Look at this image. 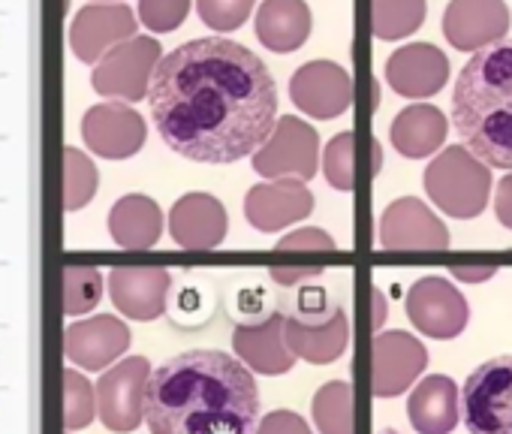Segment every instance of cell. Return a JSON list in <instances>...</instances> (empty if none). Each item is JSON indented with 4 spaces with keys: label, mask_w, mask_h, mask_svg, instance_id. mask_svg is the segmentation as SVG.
Here are the masks:
<instances>
[{
    "label": "cell",
    "mask_w": 512,
    "mask_h": 434,
    "mask_svg": "<svg viewBox=\"0 0 512 434\" xmlns=\"http://www.w3.org/2000/svg\"><path fill=\"white\" fill-rule=\"evenodd\" d=\"M142 413L151 434H250L260 416V389L241 359L187 350L154 368Z\"/></svg>",
    "instance_id": "cell-2"
},
{
    "label": "cell",
    "mask_w": 512,
    "mask_h": 434,
    "mask_svg": "<svg viewBox=\"0 0 512 434\" xmlns=\"http://www.w3.org/2000/svg\"><path fill=\"white\" fill-rule=\"evenodd\" d=\"M425 22V0H371V31L377 40H404Z\"/></svg>",
    "instance_id": "cell-27"
},
{
    "label": "cell",
    "mask_w": 512,
    "mask_h": 434,
    "mask_svg": "<svg viewBox=\"0 0 512 434\" xmlns=\"http://www.w3.org/2000/svg\"><path fill=\"white\" fill-rule=\"evenodd\" d=\"M256 37L269 52L287 55L311 37V10L305 0H263L256 10Z\"/></svg>",
    "instance_id": "cell-21"
},
{
    "label": "cell",
    "mask_w": 512,
    "mask_h": 434,
    "mask_svg": "<svg viewBox=\"0 0 512 434\" xmlns=\"http://www.w3.org/2000/svg\"><path fill=\"white\" fill-rule=\"evenodd\" d=\"M512 16L503 0H449L443 13V34L461 52L497 46L509 34Z\"/></svg>",
    "instance_id": "cell-12"
},
{
    "label": "cell",
    "mask_w": 512,
    "mask_h": 434,
    "mask_svg": "<svg viewBox=\"0 0 512 434\" xmlns=\"http://www.w3.org/2000/svg\"><path fill=\"white\" fill-rule=\"evenodd\" d=\"M428 353L419 338L401 329L377 332L371 341V389L377 398L404 395L425 371Z\"/></svg>",
    "instance_id": "cell-8"
},
{
    "label": "cell",
    "mask_w": 512,
    "mask_h": 434,
    "mask_svg": "<svg viewBox=\"0 0 512 434\" xmlns=\"http://www.w3.org/2000/svg\"><path fill=\"white\" fill-rule=\"evenodd\" d=\"M284 338L296 359H305L311 365H332L347 350L350 320H347L344 308H329V314L320 320H314L308 314L287 317Z\"/></svg>",
    "instance_id": "cell-16"
},
{
    "label": "cell",
    "mask_w": 512,
    "mask_h": 434,
    "mask_svg": "<svg viewBox=\"0 0 512 434\" xmlns=\"http://www.w3.org/2000/svg\"><path fill=\"white\" fill-rule=\"evenodd\" d=\"M458 386L446 374H431L413 386L407 419L419 434H449L458 425Z\"/></svg>",
    "instance_id": "cell-20"
},
{
    "label": "cell",
    "mask_w": 512,
    "mask_h": 434,
    "mask_svg": "<svg viewBox=\"0 0 512 434\" xmlns=\"http://www.w3.org/2000/svg\"><path fill=\"white\" fill-rule=\"evenodd\" d=\"M160 208L148 196H124L109 217V230L124 248H151L160 239Z\"/></svg>",
    "instance_id": "cell-25"
},
{
    "label": "cell",
    "mask_w": 512,
    "mask_h": 434,
    "mask_svg": "<svg viewBox=\"0 0 512 434\" xmlns=\"http://www.w3.org/2000/svg\"><path fill=\"white\" fill-rule=\"evenodd\" d=\"M494 211H497V221L512 230V172H506L500 181H497V190H494Z\"/></svg>",
    "instance_id": "cell-33"
},
{
    "label": "cell",
    "mask_w": 512,
    "mask_h": 434,
    "mask_svg": "<svg viewBox=\"0 0 512 434\" xmlns=\"http://www.w3.org/2000/svg\"><path fill=\"white\" fill-rule=\"evenodd\" d=\"M290 97L305 115L317 121H329L350 109L353 76L335 61H311L293 73Z\"/></svg>",
    "instance_id": "cell-11"
},
{
    "label": "cell",
    "mask_w": 512,
    "mask_h": 434,
    "mask_svg": "<svg viewBox=\"0 0 512 434\" xmlns=\"http://www.w3.org/2000/svg\"><path fill=\"white\" fill-rule=\"evenodd\" d=\"M166 290H169V275L160 269L112 275V293H115L118 308H124L130 317H139V320H151L163 314Z\"/></svg>",
    "instance_id": "cell-24"
},
{
    "label": "cell",
    "mask_w": 512,
    "mask_h": 434,
    "mask_svg": "<svg viewBox=\"0 0 512 434\" xmlns=\"http://www.w3.org/2000/svg\"><path fill=\"white\" fill-rule=\"evenodd\" d=\"M425 193L431 202L455 217V221H470L482 214L491 193V169L473 157L464 145L443 148L425 169Z\"/></svg>",
    "instance_id": "cell-4"
},
{
    "label": "cell",
    "mask_w": 512,
    "mask_h": 434,
    "mask_svg": "<svg viewBox=\"0 0 512 434\" xmlns=\"http://www.w3.org/2000/svg\"><path fill=\"white\" fill-rule=\"evenodd\" d=\"M256 0H196L199 19L211 28V31H235L247 22V16L253 13Z\"/></svg>",
    "instance_id": "cell-29"
},
{
    "label": "cell",
    "mask_w": 512,
    "mask_h": 434,
    "mask_svg": "<svg viewBox=\"0 0 512 434\" xmlns=\"http://www.w3.org/2000/svg\"><path fill=\"white\" fill-rule=\"evenodd\" d=\"M320 272H323V266H311V269H275L272 278H275L278 284H284V287H293V284H299V281H305V278H314V275H320Z\"/></svg>",
    "instance_id": "cell-35"
},
{
    "label": "cell",
    "mask_w": 512,
    "mask_h": 434,
    "mask_svg": "<svg viewBox=\"0 0 512 434\" xmlns=\"http://www.w3.org/2000/svg\"><path fill=\"white\" fill-rule=\"evenodd\" d=\"M253 169L266 181L296 178L311 181L320 169V136L302 118H278L269 142L253 154Z\"/></svg>",
    "instance_id": "cell-6"
},
{
    "label": "cell",
    "mask_w": 512,
    "mask_h": 434,
    "mask_svg": "<svg viewBox=\"0 0 512 434\" xmlns=\"http://www.w3.org/2000/svg\"><path fill=\"white\" fill-rule=\"evenodd\" d=\"M386 82L398 97L425 100L449 82V58L431 43H410L395 49L386 61Z\"/></svg>",
    "instance_id": "cell-15"
},
{
    "label": "cell",
    "mask_w": 512,
    "mask_h": 434,
    "mask_svg": "<svg viewBox=\"0 0 512 434\" xmlns=\"http://www.w3.org/2000/svg\"><path fill=\"white\" fill-rule=\"evenodd\" d=\"M136 37V16L127 4H91L70 25V46L79 61H103L115 46Z\"/></svg>",
    "instance_id": "cell-14"
},
{
    "label": "cell",
    "mask_w": 512,
    "mask_h": 434,
    "mask_svg": "<svg viewBox=\"0 0 512 434\" xmlns=\"http://www.w3.org/2000/svg\"><path fill=\"white\" fill-rule=\"evenodd\" d=\"M160 139L196 163H235L256 154L278 127V85L241 43L202 37L172 49L148 88Z\"/></svg>",
    "instance_id": "cell-1"
},
{
    "label": "cell",
    "mask_w": 512,
    "mask_h": 434,
    "mask_svg": "<svg viewBox=\"0 0 512 434\" xmlns=\"http://www.w3.org/2000/svg\"><path fill=\"white\" fill-rule=\"evenodd\" d=\"M148 383L145 359H127L103 380V416L112 428H133L142 419V398Z\"/></svg>",
    "instance_id": "cell-23"
},
{
    "label": "cell",
    "mask_w": 512,
    "mask_h": 434,
    "mask_svg": "<svg viewBox=\"0 0 512 434\" xmlns=\"http://www.w3.org/2000/svg\"><path fill=\"white\" fill-rule=\"evenodd\" d=\"M452 124L488 169L512 172V40L479 49L458 73Z\"/></svg>",
    "instance_id": "cell-3"
},
{
    "label": "cell",
    "mask_w": 512,
    "mask_h": 434,
    "mask_svg": "<svg viewBox=\"0 0 512 434\" xmlns=\"http://www.w3.org/2000/svg\"><path fill=\"white\" fill-rule=\"evenodd\" d=\"M160 43L151 37H133L121 46H115L94 70L91 82L103 97H121L127 103H136L148 97L154 70L160 64Z\"/></svg>",
    "instance_id": "cell-7"
},
{
    "label": "cell",
    "mask_w": 512,
    "mask_h": 434,
    "mask_svg": "<svg viewBox=\"0 0 512 434\" xmlns=\"http://www.w3.org/2000/svg\"><path fill=\"white\" fill-rule=\"evenodd\" d=\"M452 275L464 284H482L497 275V266H452Z\"/></svg>",
    "instance_id": "cell-34"
},
{
    "label": "cell",
    "mask_w": 512,
    "mask_h": 434,
    "mask_svg": "<svg viewBox=\"0 0 512 434\" xmlns=\"http://www.w3.org/2000/svg\"><path fill=\"white\" fill-rule=\"evenodd\" d=\"M85 142L103 157H130L145 142V121L121 103L94 106L82 124Z\"/></svg>",
    "instance_id": "cell-19"
},
{
    "label": "cell",
    "mask_w": 512,
    "mask_h": 434,
    "mask_svg": "<svg viewBox=\"0 0 512 434\" xmlns=\"http://www.w3.org/2000/svg\"><path fill=\"white\" fill-rule=\"evenodd\" d=\"M371 323H374V329L380 332L383 329V323H386V299H383V293L380 290H371Z\"/></svg>",
    "instance_id": "cell-36"
},
{
    "label": "cell",
    "mask_w": 512,
    "mask_h": 434,
    "mask_svg": "<svg viewBox=\"0 0 512 434\" xmlns=\"http://www.w3.org/2000/svg\"><path fill=\"white\" fill-rule=\"evenodd\" d=\"M449 230L416 196L395 199L380 217V248L386 251H443Z\"/></svg>",
    "instance_id": "cell-10"
},
{
    "label": "cell",
    "mask_w": 512,
    "mask_h": 434,
    "mask_svg": "<svg viewBox=\"0 0 512 434\" xmlns=\"http://www.w3.org/2000/svg\"><path fill=\"white\" fill-rule=\"evenodd\" d=\"M311 416L320 434H356L353 425V386L347 380L323 383L311 398Z\"/></svg>",
    "instance_id": "cell-26"
},
{
    "label": "cell",
    "mask_w": 512,
    "mask_h": 434,
    "mask_svg": "<svg viewBox=\"0 0 512 434\" xmlns=\"http://www.w3.org/2000/svg\"><path fill=\"white\" fill-rule=\"evenodd\" d=\"M407 317L410 323L434 338V341H449L464 332L467 326V299L446 281V278H419L407 290Z\"/></svg>",
    "instance_id": "cell-9"
},
{
    "label": "cell",
    "mask_w": 512,
    "mask_h": 434,
    "mask_svg": "<svg viewBox=\"0 0 512 434\" xmlns=\"http://www.w3.org/2000/svg\"><path fill=\"white\" fill-rule=\"evenodd\" d=\"M356 136L350 130L332 136V142L326 145L323 151V172H326V181L338 190H353L356 184Z\"/></svg>",
    "instance_id": "cell-28"
},
{
    "label": "cell",
    "mask_w": 512,
    "mask_h": 434,
    "mask_svg": "<svg viewBox=\"0 0 512 434\" xmlns=\"http://www.w3.org/2000/svg\"><path fill=\"white\" fill-rule=\"evenodd\" d=\"M169 230L181 248L211 251L226 239L229 217L220 199H214L211 193H187L172 205Z\"/></svg>",
    "instance_id": "cell-17"
},
{
    "label": "cell",
    "mask_w": 512,
    "mask_h": 434,
    "mask_svg": "<svg viewBox=\"0 0 512 434\" xmlns=\"http://www.w3.org/2000/svg\"><path fill=\"white\" fill-rule=\"evenodd\" d=\"M190 13V0H139V19L154 34H172Z\"/></svg>",
    "instance_id": "cell-30"
},
{
    "label": "cell",
    "mask_w": 512,
    "mask_h": 434,
    "mask_svg": "<svg viewBox=\"0 0 512 434\" xmlns=\"http://www.w3.org/2000/svg\"><path fill=\"white\" fill-rule=\"evenodd\" d=\"M253 434H311V428L293 410H272L269 416L260 419V425H256Z\"/></svg>",
    "instance_id": "cell-32"
},
{
    "label": "cell",
    "mask_w": 512,
    "mask_h": 434,
    "mask_svg": "<svg viewBox=\"0 0 512 434\" xmlns=\"http://www.w3.org/2000/svg\"><path fill=\"white\" fill-rule=\"evenodd\" d=\"M284 314H269L263 323L235 326L232 350L235 356L256 374H287L296 365L293 350L284 338Z\"/></svg>",
    "instance_id": "cell-18"
},
{
    "label": "cell",
    "mask_w": 512,
    "mask_h": 434,
    "mask_svg": "<svg viewBox=\"0 0 512 434\" xmlns=\"http://www.w3.org/2000/svg\"><path fill=\"white\" fill-rule=\"evenodd\" d=\"M278 251L281 254H287V251H338V242L329 233L317 230V227H305V230H296V233L284 236L278 242Z\"/></svg>",
    "instance_id": "cell-31"
},
{
    "label": "cell",
    "mask_w": 512,
    "mask_h": 434,
    "mask_svg": "<svg viewBox=\"0 0 512 434\" xmlns=\"http://www.w3.org/2000/svg\"><path fill=\"white\" fill-rule=\"evenodd\" d=\"M470 434H512V356H497L470 371L461 389Z\"/></svg>",
    "instance_id": "cell-5"
},
{
    "label": "cell",
    "mask_w": 512,
    "mask_h": 434,
    "mask_svg": "<svg viewBox=\"0 0 512 434\" xmlns=\"http://www.w3.org/2000/svg\"><path fill=\"white\" fill-rule=\"evenodd\" d=\"M314 208V193L305 187V181L296 178H278L250 187L244 196V217L253 230L260 233H278L290 224H299Z\"/></svg>",
    "instance_id": "cell-13"
},
{
    "label": "cell",
    "mask_w": 512,
    "mask_h": 434,
    "mask_svg": "<svg viewBox=\"0 0 512 434\" xmlns=\"http://www.w3.org/2000/svg\"><path fill=\"white\" fill-rule=\"evenodd\" d=\"M449 133V121L443 118V112L431 103H413L407 109H401L392 121V145L398 154L404 157H428L434 154Z\"/></svg>",
    "instance_id": "cell-22"
}]
</instances>
